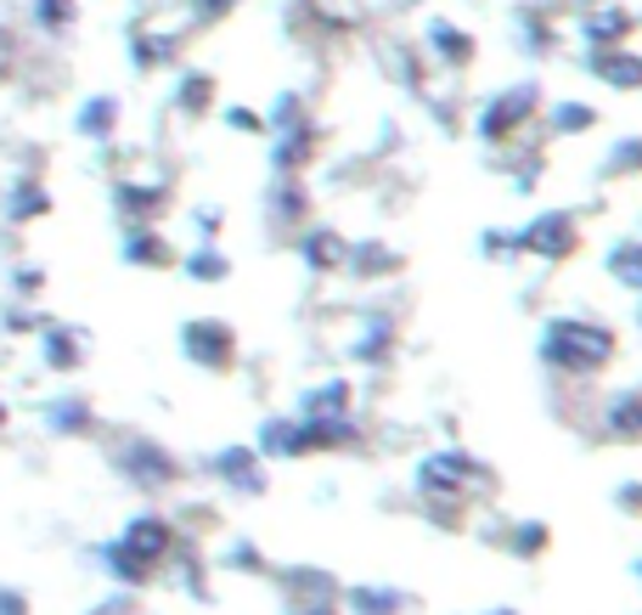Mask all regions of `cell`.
<instances>
[{"instance_id": "6da1fadb", "label": "cell", "mask_w": 642, "mask_h": 615, "mask_svg": "<svg viewBox=\"0 0 642 615\" xmlns=\"http://www.w3.org/2000/svg\"><path fill=\"white\" fill-rule=\"evenodd\" d=\"M541 350H547V362L564 367V373H598L614 356V334H603V327H591V322H553Z\"/></svg>"}, {"instance_id": "7a4b0ae2", "label": "cell", "mask_w": 642, "mask_h": 615, "mask_svg": "<svg viewBox=\"0 0 642 615\" xmlns=\"http://www.w3.org/2000/svg\"><path fill=\"white\" fill-rule=\"evenodd\" d=\"M170 542H175V531H170V519H159V514H135L130 526H124V537H119V548L141 564L146 576H153L159 564L170 559Z\"/></svg>"}, {"instance_id": "3957f363", "label": "cell", "mask_w": 642, "mask_h": 615, "mask_svg": "<svg viewBox=\"0 0 642 615\" xmlns=\"http://www.w3.org/2000/svg\"><path fill=\"white\" fill-rule=\"evenodd\" d=\"M513 244H519V249H530V255L558 260V255H569V249H575V220H569L564 209H547L541 220H530Z\"/></svg>"}, {"instance_id": "277c9868", "label": "cell", "mask_w": 642, "mask_h": 615, "mask_svg": "<svg viewBox=\"0 0 642 615\" xmlns=\"http://www.w3.org/2000/svg\"><path fill=\"white\" fill-rule=\"evenodd\" d=\"M186 356L204 367H226L237 356V339L226 322H186Z\"/></svg>"}, {"instance_id": "5b68a950", "label": "cell", "mask_w": 642, "mask_h": 615, "mask_svg": "<svg viewBox=\"0 0 642 615\" xmlns=\"http://www.w3.org/2000/svg\"><path fill=\"white\" fill-rule=\"evenodd\" d=\"M474 481H479V463L463 452H439L423 463V486H434V492H468Z\"/></svg>"}, {"instance_id": "8992f818", "label": "cell", "mask_w": 642, "mask_h": 615, "mask_svg": "<svg viewBox=\"0 0 642 615\" xmlns=\"http://www.w3.org/2000/svg\"><path fill=\"white\" fill-rule=\"evenodd\" d=\"M124 468H130V481H141V486H170L175 481V457L159 452L153 441H130L124 446Z\"/></svg>"}, {"instance_id": "52a82bcc", "label": "cell", "mask_w": 642, "mask_h": 615, "mask_svg": "<svg viewBox=\"0 0 642 615\" xmlns=\"http://www.w3.org/2000/svg\"><path fill=\"white\" fill-rule=\"evenodd\" d=\"M45 209H52V193L40 181H18L7 193V220H40Z\"/></svg>"}, {"instance_id": "ba28073f", "label": "cell", "mask_w": 642, "mask_h": 615, "mask_svg": "<svg viewBox=\"0 0 642 615\" xmlns=\"http://www.w3.org/2000/svg\"><path fill=\"white\" fill-rule=\"evenodd\" d=\"M85 356L79 334H68V327H45V367H57V373H74Z\"/></svg>"}, {"instance_id": "9c48e42d", "label": "cell", "mask_w": 642, "mask_h": 615, "mask_svg": "<svg viewBox=\"0 0 642 615\" xmlns=\"http://www.w3.org/2000/svg\"><path fill=\"white\" fill-rule=\"evenodd\" d=\"M609 430H614V435H625V441H636V435H642V390H625V396H614V401H609Z\"/></svg>"}, {"instance_id": "30bf717a", "label": "cell", "mask_w": 642, "mask_h": 615, "mask_svg": "<svg viewBox=\"0 0 642 615\" xmlns=\"http://www.w3.org/2000/svg\"><path fill=\"white\" fill-rule=\"evenodd\" d=\"M220 468H226V481L231 486H242V492H260L265 481H260V463L242 452V446H231V452H220Z\"/></svg>"}, {"instance_id": "8fae6325", "label": "cell", "mask_w": 642, "mask_h": 615, "mask_svg": "<svg viewBox=\"0 0 642 615\" xmlns=\"http://www.w3.org/2000/svg\"><path fill=\"white\" fill-rule=\"evenodd\" d=\"M124 260H135V266H170V244L159 238V231H130Z\"/></svg>"}, {"instance_id": "7c38bea8", "label": "cell", "mask_w": 642, "mask_h": 615, "mask_svg": "<svg viewBox=\"0 0 642 615\" xmlns=\"http://www.w3.org/2000/svg\"><path fill=\"white\" fill-rule=\"evenodd\" d=\"M305 260H311L316 271L338 266V260H344V238H338V231H311V238H305Z\"/></svg>"}, {"instance_id": "4fadbf2b", "label": "cell", "mask_w": 642, "mask_h": 615, "mask_svg": "<svg viewBox=\"0 0 642 615\" xmlns=\"http://www.w3.org/2000/svg\"><path fill=\"white\" fill-rule=\"evenodd\" d=\"M45 418H52V430H63V435H79L85 430V423H90V412H85V401H57L52 412H45Z\"/></svg>"}, {"instance_id": "5bb4252c", "label": "cell", "mask_w": 642, "mask_h": 615, "mask_svg": "<svg viewBox=\"0 0 642 615\" xmlns=\"http://www.w3.org/2000/svg\"><path fill=\"white\" fill-rule=\"evenodd\" d=\"M119 204H124L130 215H153V209L164 204V193H153V186H119Z\"/></svg>"}, {"instance_id": "9a60e30c", "label": "cell", "mask_w": 642, "mask_h": 615, "mask_svg": "<svg viewBox=\"0 0 642 615\" xmlns=\"http://www.w3.org/2000/svg\"><path fill=\"white\" fill-rule=\"evenodd\" d=\"M614 277L631 282V289H642V244H625V255L614 260Z\"/></svg>"}, {"instance_id": "2e32d148", "label": "cell", "mask_w": 642, "mask_h": 615, "mask_svg": "<svg viewBox=\"0 0 642 615\" xmlns=\"http://www.w3.org/2000/svg\"><path fill=\"white\" fill-rule=\"evenodd\" d=\"M350 604H361V615H394L389 604H401V598H394V593H378V587H361Z\"/></svg>"}, {"instance_id": "e0dca14e", "label": "cell", "mask_w": 642, "mask_h": 615, "mask_svg": "<svg viewBox=\"0 0 642 615\" xmlns=\"http://www.w3.org/2000/svg\"><path fill=\"white\" fill-rule=\"evenodd\" d=\"M108 125H113V102H90V108H85V119H79V130H85V136H102Z\"/></svg>"}, {"instance_id": "ac0fdd59", "label": "cell", "mask_w": 642, "mask_h": 615, "mask_svg": "<svg viewBox=\"0 0 642 615\" xmlns=\"http://www.w3.org/2000/svg\"><path fill=\"white\" fill-rule=\"evenodd\" d=\"M192 277H226V260L220 255H192Z\"/></svg>"}, {"instance_id": "d6986e66", "label": "cell", "mask_w": 642, "mask_h": 615, "mask_svg": "<svg viewBox=\"0 0 642 615\" xmlns=\"http://www.w3.org/2000/svg\"><path fill=\"white\" fill-rule=\"evenodd\" d=\"M90 615H141V609H135V598H108V604H96Z\"/></svg>"}, {"instance_id": "ffe728a7", "label": "cell", "mask_w": 642, "mask_h": 615, "mask_svg": "<svg viewBox=\"0 0 642 615\" xmlns=\"http://www.w3.org/2000/svg\"><path fill=\"white\" fill-rule=\"evenodd\" d=\"M0 615H29V598L23 593H0Z\"/></svg>"}, {"instance_id": "44dd1931", "label": "cell", "mask_w": 642, "mask_h": 615, "mask_svg": "<svg viewBox=\"0 0 642 615\" xmlns=\"http://www.w3.org/2000/svg\"><path fill=\"white\" fill-rule=\"evenodd\" d=\"M293 615H338V609H327V604H300Z\"/></svg>"}, {"instance_id": "7402d4cb", "label": "cell", "mask_w": 642, "mask_h": 615, "mask_svg": "<svg viewBox=\"0 0 642 615\" xmlns=\"http://www.w3.org/2000/svg\"><path fill=\"white\" fill-rule=\"evenodd\" d=\"M0 74H7V40H0Z\"/></svg>"}, {"instance_id": "603a6c76", "label": "cell", "mask_w": 642, "mask_h": 615, "mask_svg": "<svg viewBox=\"0 0 642 615\" xmlns=\"http://www.w3.org/2000/svg\"><path fill=\"white\" fill-rule=\"evenodd\" d=\"M0 423H7V407H0Z\"/></svg>"}]
</instances>
